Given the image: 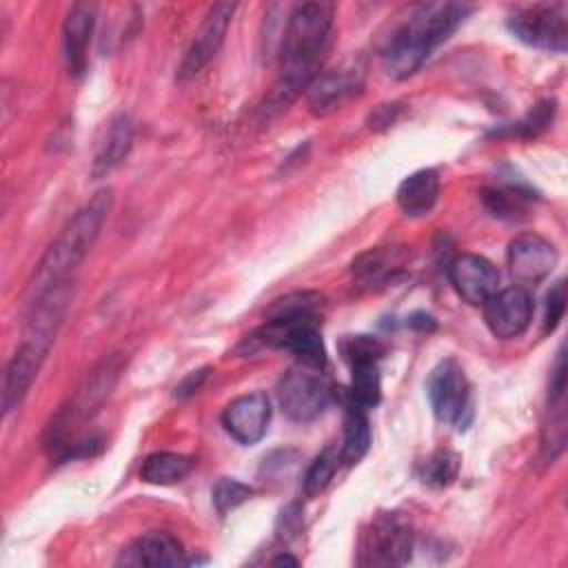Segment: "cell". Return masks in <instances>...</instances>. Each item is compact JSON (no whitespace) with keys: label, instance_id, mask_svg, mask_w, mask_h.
Returning a JSON list of instances; mask_svg holds the SVG:
<instances>
[{"label":"cell","instance_id":"1","mask_svg":"<svg viewBox=\"0 0 568 568\" xmlns=\"http://www.w3.org/2000/svg\"><path fill=\"white\" fill-rule=\"evenodd\" d=\"M335 7L331 2H302L288 16L282 38V71L264 102V113L286 109L320 73L328 49Z\"/></svg>","mask_w":568,"mask_h":568},{"label":"cell","instance_id":"2","mask_svg":"<svg viewBox=\"0 0 568 568\" xmlns=\"http://www.w3.org/2000/svg\"><path fill=\"white\" fill-rule=\"evenodd\" d=\"M111 204H113V191L102 189L67 222L60 235L44 251L42 260L33 271V277L27 284L24 308L40 302L47 293L64 284H71L69 280L78 271V266L84 262L91 246L95 244L109 217Z\"/></svg>","mask_w":568,"mask_h":568},{"label":"cell","instance_id":"3","mask_svg":"<svg viewBox=\"0 0 568 568\" xmlns=\"http://www.w3.org/2000/svg\"><path fill=\"white\" fill-rule=\"evenodd\" d=\"M470 11L473 7L457 2H428L408 9L404 22L393 29L382 47L386 75L395 80L413 75L426 58L453 36Z\"/></svg>","mask_w":568,"mask_h":568},{"label":"cell","instance_id":"4","mask_svg":"<svg viewBox=\"0 0 568 568\" xmlns=\"http://www.w3.org/2000/svg\"><path fill=\"white\" fill-rule=\"evenodd\" d=\"M118 375H120V362L109 357L102 364H98L84 377V382L80 384V388L71 397L69 406H64L58 413L55 422L51 424V439H49L51 448H55L58 453L64 448V444L69 439V433L75 430L78 424L87 422L102 406V402L109 397Z\"/></svg>","mask_w":568,"mask_h":568},{"label":"cell","instance_id":"5","mask_svg":"<svg viewBox=\"0 0 568 568\" xmlns=\"http://www.w3.org/2000/svg\"><path fill=\"white\" fill-rule=\"evenodd\" d=\"M331 390L320 368L293 366L277 382V402L282 413L297 424L313 422L320 417L328 404Z\"/></svg>","mask_w":568,"mask_h":568},{"label":"cell","instance_id":"6","mask_svg":"<svg viewBox=\"0 0 568 568\" xmlns=\"http://www.w3.org/2000/svg\"><path fill=\"white\" fill-rule=\"evenodd\" d=\"M426 393L439 422L457 424L459 428L466 424V415L470 413V386L457 359L448 357L433 368Z\"/></svg>","mask_w":568,"mask_h":568},{"label":"cell","instance_id":"7","mask_svg":"<svg viewBox=\"0 0 568 568\" xmlns=\"http://www.w3.org/2000/svg\"><path fill=\"white\" fill-rule=\"evenodd\" d=\"M508 29L521 42L564 53L568 44V22L564 4H535L508 18Z\"/></svg>","mask_w":568,"mask_h":568},{"label":"cell","instance_id":"8","mask_svg":"<svg viewBox=\"0 0 568 568\" xmlns=\"http://www.w3.org/2000/svg\"><path fill=\"white\" fill-rule=\"evenodd\" d=\"M233 11H235L233 2H215L206 11L202 24L197 27V31L180 62L178 82H186V80L195 78L215 58V53L220 51V47L224 42Z\"/></svg>","mask_w":568,"mask_h":568},{"label":"cell","instance_id":"9","mask_svg":"<svg viewBox=\"0 0 568 568\" xmlns=\"http://www.w3.org/2000/svg\"><path fill=\"white\" fill-rule=\"evenodd\" d=\"M364 87V67L359 62H344L335 69L322 71L306 89L308 109L315 115H328L344 102L357 95Z\"/></svg>","mask_w":568,"mask_h":568},{"label":"cell","instance_id":"10","mask_svg":"<svg viewBox=\"0 0 568 568\" xmlns=\"http://www.w3.org/2000/svg\"><path fill=\"white\" fill-rule=\"evenodd\" d=\"M484 320L499 339L519 337L532 320V297L521 286H508L493 293L484 304Z\"/></svg>","mask_w":568,"mask_h":568},{"label":"cell","instance_id":"11","mask_svg":"<svg viewBox=\"0 0 568 568\" xmlns=\"http://www.w3.org/2000/svg\"><path fill=\"white\" fill-rule=\"evenodd\" d=\"M268 422H271V402L262 390H253L235 397L233 402L226 404L222 413V424L226 433L244 446L260 442L268 430Z\"/></svg>","mask_w":568,"mask_h":568},{"label":"cell","instance_id":"12","mask_svg":"<svg viewBox=\"0 0 568 568\" xmlns=\"http://www.w3.org/2000/svg\"><path fill=\"white\" fill-rule=\"evenodd\" d=\"M557 257V248L537 233H524L508 246L510 275L521 284H537L548 277Z\"/></svg>","mask_w":568,"mask_h":568},{"label":"cell","instance_id":"13","mask_svg":"<svg viewBox=\"0 0 568 568\" xmlns=\"http://www.w3.org/2000/svg\"><path fill=\"white\" fill-rule=\"evenodd\" d=\"M413 550V532L410 528L397 517L386 515L373 524V530L364 544V564L388 566V564H404Z\"/></svg>","mask_w":568,"mask_h":568},{"label":"cell","instance_id":"14","mask_svg":"<svg viewBox=\"0 0 568 568\" xmlns=\"http://www.w3.org/2000/svg\"><path fill=\"white\" fill-rule=\"evenodd\" d=\"M448 275L457 295L473 306L484 304L493 293L499 291V271L481 255L466 253L455 257Z\"/></svg>","mask_w":568,"mask_h":568},{"label":"cell","instance_id":"15","mask_svg":"<svg viewBox=\"0 0 568 568\" xmlns=\"http://www.w3.org/2000/svg\"><path fill=\"white\" fill-rule=\"evenodd\" d=\"M95 11L93 2H78L69 9L64 24H62V53L69 73L80 75L87 69V51L91 42V33L95 27Z\"/></svg>","mask_w":568,"mask_h":568},{"label":"cell","instance_id":"16","mask_svg":"<svg viewBox=\"0 0 568 568\" xmlns=\"http://www.w3.org/2000/svg\"><path fill=\"white\" fill-rule=\"evenodd\" d=\"M131 142H133V122L129 113L120 111L104 124L102 135L98 138L91 175L95 180L109 175L129 155Z\"/></svg>","mask_w":568,"mask_h":568},{"label":"cell","instance_id":"17","mask_svg":"<svg viewBox=\"0 0 568 568\" xmlns=\"http://www.w3.org/2000/svg\"><path fill=\"white\" fill-rule=\"evenodd\" d=\"M124 566H182L184 550L169 532H149L135 539L118 559Z\"/></svg>","mask_w":568,"mask_h":568},{"label":"cell","instance_id":"18","mask_svg":"<svg viewBox=\"0 0 568 568\" xmlns=\"http://www.w3.org/2000/svg\"><path fill=\"white\" fill-rule=\"evenodd\" d=\"M439 197V175L433 169H419L397 186V204L404 215H428Z\"/></svg>","mask_w":568,"mask_h":568},{"label":"cell","instance_id":"19","mask_svg":"<svg viewBox=\"0 0 568 568\" xmlns=\"http://www.w3.org/2000/svg\"><path fill=\"white\" fill-rule=\"evenodd\" d=\"M193 468V462L180 453H153L140 466V479L153 486H171L182 481Z\"/></svg>","mask_w":568,"mask_h":568},{"label":"cell","instance_id":"20","mask_svg":"<svg viewBox=\"0 0 568 568\" xmlns=\"http://www.w3.org/2000/svg\"><path fill=\"white\" fill-rule=\"evenodd\" d=\"M351 395L359 408H373L382 399V377L377 362L351 364Z\"/></svg>","mask_w":568,"mask_h":568},{"label":"cell","instance_id":"21","mask_svg":"<svg viewBox=\"0 0 568 568\" xmlns=\"http://www.w3.org/2000/svg\"><path fill=\"white\" fill-rule=\"evenodd\" d=\"M371 446V426L362 410H348L344 419V442L339 448V462L353 466L357 464Z\"/></svg>","mask_w":568,"mask_h":568},{"label":"cell","instance_id":"22","mask_svg":"<svg viewBox=\"0 0 568 568\" xmlns=\"http://www.w3.org/2000/svg\"><path fill=\"white\" fill-rule=\"evenodd\" d=\"M324 306V297L313 291L291 293L275 300L268 311L266 320H286V317H317V311Z\"/></svg>","mask_w":568,"mask_h":568},{"label":"cell","instance_id":"23","mask_svg":"<svg viewBox=\"0 0 568 568\" xmlns=\"http://www.w3.org/2000/svg\"><path fill=\"white\" fill-rule=\"evenodd\" d=\"M337 462H339V453L333 446L324 448L313 459V464L308 466L306 477H304V493H306V497L320 495L331 484V479H333V475L337 470Z\"/></svg>","mask_w":568,"mask_h":568},{"label":"cell","instance_id":"24","mask_svg":"<svg viewBox=\"0 0 568 568\" xmlns=\"http://www.w3.org/2000/svg\"><path fill=\"white\" fill-rule=\"evenodd\" d=\"M251 495H253L251 486H246V484H242L237 479L224 477L213 488V504H215V510L220 515H226L229 510H233L240 504H244L246 499H251Z\"/></svg>","mask_w":568,"mask_h":568},{"label":"cell","instance_id":"25","mask_svg":"<svg viewBox=\"0 0 568 568\" xmlns=\"http://www.w3.org/2000/svg\"><path fill=\"white\" fill-rule=\"evenodd\" d=\"M481 200L486 209L501 220H515L521 213V195L515 191H501V189H486L481 193Z\"/></svg>","mask_w":568,"mask_h":568},{"label":"cell","instance_id":"26","mask_svg":"<svg viewBox=\"0 0 568 568\" xmlns=\"http://www.w3.org/2000/svg\"><path fill=\"white\" fill-rule=\"evenodd\" d=\"M393 268V257L386 251H368L364 253L355 264H353V273L362 280V282H379L388 271Z\"/></svg>","mask_w":568,"mask_h":568},{"label":"cell","instance_id":"27","mask_svg":"<svg viewBox=\"0 0 568 568\" xmlns=\"http://www.w3.org/2000/svg\"><path fill=\"white\" fill-rule=\"evenodd\" d=\"M384 353V346L368 337V335H355V337H348L344 342V357L355 364V362H377Z\"/></svg>","mask_w":568,"mask_h":568},{"label":"cell","instance_id":"28","mask_svg":"<svg viewBox=\"0 0 568 568\" xmlns=\"http://www.w3.org/2000/svg\"><path fill=\"white\" fill-rule=\"evenodd\" d=\"M555 118V100H544L539 102L537 106H532V111L528 113V118H524L519 124H517V131L519 135L524 138H535L539 135L544 129H548V124L552 122Z\"/></svg>","mask_w":568,"mask_h":568},{"label":"cell","instance_id":"29","mask_svg":"<svg viewBox=\"0 0 568 568\" xmlns=\"http://www.w3.org/2000/svg\"><path fill=\"white\" fill-rule=\"evenodd\" d=\"M457 475V457L450 453H437L435 457H430L426 462V473H424V481L433 484V486H446L448 481H453V477Z\"/></svg>","mask_w":568,"mask_h":568},{"label":"cell","instance_id":"30","mask_svg":"<svg viewBox=\"0 0 568 568\" xmlns=\"http://www.w3.org/2000/svg\"><path fill=\"white\" fill-rule=\"evenodd\" d=\"M566 311V284L564 280L555 282L546 297V315H544V331H555L564 317Z\"/></svg>","mask_w":568,"mask_h":568},{"label":"cell","instance_id":"31","mask_svg":"<svg viewBox=\"0 0 568 568\" xmlns=\"http://www.w3.org/2000/svg\"><path fill=\"white\" fill-rule=\"evenodd\" d=\"M273 564H275V566H280V564L297 566V559H293V557H288V555H280V557H275V559H273Z\"/></svg>","mask_w":568,"mask_h":568}]
</instances>
